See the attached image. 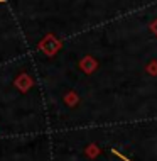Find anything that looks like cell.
<instances>
[{
	"instance_id": "cell-1",
	"label": "cell",
	"mask_w": 157,
	"mask_h": 161,
	"mask_svg": "<svg viewBox=\"0 0 157 161\" xmlns=\"http://www.w3.org/2000/svg\"><path fill=\"white\" fill-rule=\"evenodd\" d=\"M3 2H5V0H0V3H3Z\"/></svg>"
}]
</instances>
